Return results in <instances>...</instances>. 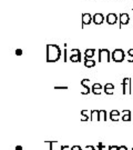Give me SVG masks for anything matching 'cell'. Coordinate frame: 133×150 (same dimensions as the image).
Wrapping results in <instances>:
<instances>
[{
    "mask_svg": "<svg viewBox=\"0 0 133 150\" xmlns=\"http://www.w3.org/2000/svg\"><path fill=\"white\" fill-rule=\"evenodd\" d=\"M62 50L58 45H47V61L57 62L61 59Z\"/></svg>",
    "mask_w": 133,
    "mask_h": 150,
    "instance_id": "6da1fadb",
    "label": "cell"
},
{
    "mask_svg": "<svg viewBox=\"0 0 133 150\" xmlns=\"http://www.w3.org/2000/svg\"><path fill=\"white\" fill-rule=\"evenodd\" d=\"M127 58V54H124V50L121 48L114 49L111 52V60L113 62H122Z\"/></svg>",
    "mask_w": 133,
    "mask_h": 150,
    "instance_id": "7a4b0ae2",
    "label": "cell"
},
{
    "mask_svg": "<svg viewBox=\"0 0 133 150\" xmlns=\"http://www.w3.org/2000/svg\"><path fill=\"white\" fill-rule=\"evenodd\" d=\"M110 62L111 61V52L109 49L100 48L98 50V62Z\"/></svg>",
    "mask_w": 133,
    "mask_h": 150,
    "instance_id": "3957f363",
    "label": "cell"
},
{
    "mask_svg": "<svg viewBox=\"0 0 133 150\" xmlns=\"http://www.w3.org/2000/svg\"><path fill=\"white\" fill-rule=\"evenodd\" d=\"M122 93L123 95H132V83H131V78H124L122 80Z\"/></svg>",
    "mask_w": 133,
    "mask_h": 150,
    "instance_id": "277c9868",
    "label": "cell"
},
{
    "mask_svg": "<svg viewBox=\"0 0 133 150\" xmlns=\"http://www.w3.org/2000/svg\"><path fill=\"white\" fill-rule=\"evenodd\" d=\"M104 21H106V17H104V15L101 13V12H96V13H94V15L92 16V22H93L96 26H100V25H102Z\"/></svg>",
    "mask_w": 133,
    "mask_h": 150,
    "instance_id": "5b68a950",
    "label": "cell"
},
{
    "mask_svg": "<svg viewBox=\"0 0 133 150\" xmlns=\"http://www.w3.org/2000/svg\"><path fill=\"white\" fill-rule=\"evenodd\" d=\"M119 21H120V25H119V28H120V29H121L123 26L128 25L129 22H130V16H129V13H127V12L120 13V15H119Z\"/></svg>",
    "mask_w": 133,
    "mask_h": 150,
    "instance_id": "8992f818",
    "label": "cell"
},
{
    "mask_svg": "<svg viewBox=\"0 0 133 150\" xmlns=\"http://www.w3.org/2000/svg\"><path fill=\"white\" fill-rule=\"evenodd\" d=\"M106 23H108V25L113 26V25H115V23L119 21V16H118L117 13L110 12V13H108V15H106Z\"/></svg>",
    "mask_w": 133,
    "mask_h": 150,
    "instance_id": "52a82bcc",
    "label": "cell"
},
{
    "mask_svg": "<svg viewBox=\"0 0 133 150\" xmlns=\"http://www.w3.org/2000/svg\"><path fill=\"white\" fill-rule=\"evenodd\" d=\"M81 21H82V26L81 28H84V26H90L92 22V16L89 12H84L81 16Z\"/></svg>",
    "mask_w": 133,
    "mask_h": 150,
    "instance_id": "ba28073f",
    "label": "cell"
},
{
    "mask_svg": "<svg viewBox=\"0 0 133 150\" xmlns=\"http://www.w3.org/2000/svg\"><path fill=\"white\" fill-rule=\"evenodd\" d=\"M89 81H90L89 79L84 78V79H82L81 82H80V85H81L82 88H83V89L81 90V93H82V95H89V93L91 92V88L89 86H87V82H89Z\"/></svg>",
    "mask_w": 133,
    "mask_h": 150,
    "instance_id": "9c48e42d",
    "label": "cell"
},
{
    "mask_svg": "<svg viewBox=\"0 0 133 150\" xmlns=\"http://www.w3.org/2000/svg\"><path fill=\"white\" fill-rule=\"evenodd\" d=\"M102 91H103V87L101 86V83H99V82H96V83H93V86L91 87V92L93 93V95H101Z\"/></svg>",
    "mask_w": 133,
    "mask_h": 150,
    "instance_id": "30bf717a",
    "label": "cell"
},
{
    "mask_svg": "<svg viewBox=\"0 0 133 150\" xmlns=\"http://www.w3.org/2000/svg\"><path fill=\"white\" fill-rule=\"evenodd\" d=\"M114 85L111 83V82H109V83H106L104 87H103V91H104V93L108 95V96H112L113 93H114Z\"/></svg>",
    "mask_w": 133,
    "mask_h": 150,
    "instance_id": "8fae6325",
    "label": "cell"
},
{
    "mask_svg": "<svg viewBox=\"0 0 133 150\" xmlns=\"http://www.w3.org/2000/svg\"><path fill=\"white\" fill-rule=\"evenodd\" d=\"M109 118L112 121H119L120 118H121V113L119 110H111L110 113H109Z\"/></svg>",
    "mask_w": 133,
    "mask_h": 150,
    "instance_id": "7c38bea8",
    "label": "cell"
},
{
    "mask_svg": "<svg viewBox=\"0 0 133 150\" xmlns=\"http://www.w3.org/2000/svg\"><path fill=\"white\" fill-rule=\"evenodd\" d=\"M122 115L123 116H121V119H122L123 121H131L132 120V118H131V111L130 110H123Z\"/></svg>",
    "mask_w": 133,
    "mask_h": 150,
    "instance_id": "4fadbf2b",
    "label": "cell"
},
{
    "mask_svg": "<svg viewBox=\"0 0 133 150\" xmlns=\"http://www.w3.org/2000/svg\"><path fill=\"white\" fill-rule=\"evenodd\" d=\"M69 60L71 62H80L81 61V54H70Z\"/></svg>",
    "mask_w": 133,
    "mask_h": 150,
    "instance_id": "5bb4252c",
    "label": "cell"
},
{
    "mask_svg": "<svg viewBox=\"0 0 133 150\" xmlns=\"http://www.w3.org/2000/svg\"><path fill=\"white\" fill-rule=\"evenodd\" d=\"M90 120L93 121V120H98L99 121V110H96V109H92L90 111Z\"/></svg>",
    "mask_w": 133,
    "mask_h": 150,
    "instance_id": "9a60e30c",
    "label": "cell"
},
{
    "mask_svg": "<svg viewBox=\"0 0 133 150\" xmlns=\"http://www.w3.org/2000/svg\"><path fill=\"white\" fill-rule=\"evenodd\" d=\"M96 64V61L89 59V58H84V66L87 68H93Z\"/></svg>",
    "mask_w": 133,
    "mask_h": 150,
    "instance_id": "2e32d148",
    "label": "cell"
},
{
    "mask_svg": "<svg viewBox=\"0 0 133 150\" xmlns=\"http://www.w3.org/2000/svg\"><path fill=\"white\" fill-rule=\"evenodd\" d=\"M94 54H96V49H93V48L87 49V50L84 51V57L85 58H89V59H91Z\"/></svg>",
    "mask_w": 133,
    "mask_h": 150,
    "instance_id": "e0dca14e",
    "label": "cell"
},
{
    "mask_svg": "<svg viewBox=\"0 0 133 150\" xmlns=\"http://www.w3.org/2000/svg\"><path fill=\"white\" fill-rule=\"evenodd\" d=\"M88 113H89V110H87V109H83L82 111H81V121H88L90 117L88 116Z\"/></svg>",
    "mask_w": 133,
    "mask_h": 150,
    "instance_id": "ac0fdd59",
    "label": "cell"
},
{
    "mask_svg": "<svg viewBox=\"0 0 133 150\" xmlns=\"http://www.w3.org/2000/svg\"><path fill=\"white\" fill-rule=\"evenodd\" d=\"M99 121H106V111L104 109L99 110Z\"/></svg>",
    "mask_w": 133,
    "mask_h": 150,
    "instance_id": "d6986e66",
    "label": "cell"
},
{
    "mask_svg": "<svg viewBox=\"0 0 133 150\" xmlns=\"http://www.w3.org/2000/svg\"><path fill=\"white\" fill-rule=\"evenodd\" d=\"M127 56H128V62H133V49H129L128 52H127Z\"/></svg>",
    "mask_w": 133,
    "mask_h": 150,
    "instance_id": "ffe728a7",
    "label": "cell"
},
{
    "mask_svg": "<svg viewBox=\"0 0 133 150\" xmlns=\"http://www.w3.org/2000/svg\"><path fill=\"white\" fill-rule=\"evenodd\" d=\"M63 61L64 62L68 61V50H67L65 47H64V50H63Z\"/></svg>",
    "mask_w": 133,
    "mask_h": 150,
    "instance_id": "44dd1931",
    "label": "cell"
},
{
    "mask_svg": "<svg viewBox=\"0 0 133 150\" xmlns=\"http://www.w3.org/2000/svg\"><path fill=\"white\" fill-rule=\"evenodd\" d=\"M106 147L102 142H99L98 144V150H106Z\"/></svg>",
    "mask_w": 133,
    "mask_h": 150,
    "instance_id": "7402d4cb",
    "label": "cell"
},
{
    "mask_svg": "<svg viewBox=\"0 0 133 150\" xmlns=\"http://www.w3.org/2000/svg\"><path fill=\"white\" fill-rule=\"evenodd\" d=\"M70 54H81V51H80V49H78V48H75V49H71V51H70Z\"/></svg>",
    "mask_w": 133,
    "mask_h": 150,
    "instance_id": "603a6c76",
    "label": "cell"
},
{
    "mask_svg": "<svg viewBox=\"0 0 133 150\" xmlns=\"http://www.w3.org/2000/svg\"><path fill=\"white\" fill-rule=\"evenodd\" d=\"M69 150H83V148H82V147H80V146H78V145H75V146H73V147H71Z\"/></svg>",
    "mask_w": 133,
    "mask_h": 150,
    "instance_id": "cb8c5ba5",
    "label": "cell"
},
{
    "mask_svg": "<svg viewBox=\"0 0 133 150\" xmlns=\"http://www.w3.org/2000/svg\"><path fill=\"white\" fill-rule=\"evenodd\" d=\"M53 89H56V90H58V89H62V90H65V89H68V87H67V86H63V87L54 86V87H53Z\"/></svg>",
    "mask_w": 133,
    "mask_h": 150,
    "instance_id": "d4e9b609",
    "label": "cell"
},
{
    "mask_svg": "<svg viewBox=\"0 0 133 150\" xmlns=\"http://www.w3.org/2000/svg\"><path fill=\"white\" fill-rule=\"evenodd\" d=\"M117 150H128V148L125 147V146H117Z\"/></svg>",
    "mask_w": 133,
    "mask_h": 150,
    "instance_id": "484cf974",
    "label": "cell"
},
{
    "mask_svg": "<svg viewBox=\"0 0 133 150\" xmlns=\"http://www.w3.org/2000/svg\"><path fill=\"white\" fill-rule=\"evenodd\" d=\"M85 150H96V148L93 146H85Z\"/></svg>",
    "mask_w": 133,
    "mask_h": 150,
    "instance_id": "4316f807",
    "label": "cell"
},
{
    "mask_svg": "<svg viewBox=\"0 0 133 150\" xmlns=\"http://www.w3.org/2000/svg\"><path fill=\"white\" fill-rule=\"evenodd\" d=\"M68 149H70V147L68 145L61 146V148H60V150H68Z\"/></svg>",
    "mask_w": 133,
    "mask_h": 150,
    "instance_id": "83f0119b",
    "label": "cell"
},
{
    "mask_svg": "<svg viewBox=\"0 0 133 150\" xmlns=\"http://www.w3.org/2000/svg\"><path fill=\"white\" fill-rule=\"evenodd\" d=\"M108 150H117V146H109Z\"/></svg>",
    "mask_w": 133,
    "mask_h": 150,
    "instance_id": "f1b7e54d",
    "label": "cell"
},
{
    "mask_svg": "<svg viewBox=\"0 0 133 150\" xmlns=\"http://www.w3.org/2000/svg\"><path fill=\"white\" fill-rule=\"evenodd\" d=\"M50 142V150H53L52 146H53V141H49Z\"/></svg>",
    "mask_w": 133,
    "mask_h": 150,
    "instance_id": "f546056e",
    "label": "cell"
},
{
    "mask_svg": "<svg viewBox=\"0 0 133 150\" xmlns=\"http://www.w3.org/2000/svg\"><path fill=\"white\" fill-rule=\"evenodd\" d=\"M131 150H133V148H132V149H131Z\"/></svg>",
    "mask_w": 133,
    "mask_h": 150,
    "instance_id": "4dcf8cb0",
    "label": "cell"
}]
</instances>
